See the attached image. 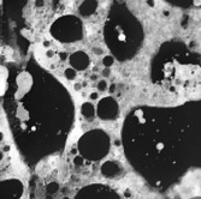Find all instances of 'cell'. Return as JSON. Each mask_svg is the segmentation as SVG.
I'll use <instances>...</instances> for the list:
<instances>
[{
  "instance_id": "1",
  "label": "cell",
  "mask_w": 201,
  "mask_h": 199,
  "mask_svg": "<svg viewBox=\"0 0 201 199\" xmlns=\"http://www.w3.org/2000/svg\"><path fill=\"white\" fill-rule=\"evenodd\" d=\"M5 111L15 143L35 161L40 151L46 155L56 150L51 140L54 136L66 140L75 120V104L67 89L42 70L35 75L23 71L15 77L5 96Z\"/></svg>"
},
{
  "instance_id": "2",
  "label": "cell",
  "mask_w": 201,
  "mask_h": 199,
  "mask_svg": "<svg viewBox=\"0 0 201 199\" xmlns=\"http://www.w3.org/2000/svg\"><path fill=\"white\" fill-rule=\"evenodd\" d=\"M104 36L107 47L120 61L131 59L142 46L141 23L123 5H115L106 19Z\"/></svg>"
},
{
  "instance_id": "3",
  "label": "cell",
  "mask_w": 201,
  "mask_h": 199,
  "mask_svg": "<svg viewBox=\"0 0 201 199\" xmlns=\"http://www.w3.org/2000/svg\"><path fill=\"white\" fill-rule=\"evenodd\" d=\"M77 147V150L83 158L89 161H99L108 154L110 137L102 130H90L81 136Z\"/></svg>"
},
{
  "instance_id": "4",
  "label": "cell",
  "mask_w": 201,
  "mask_h": 199,
  "mask_svg": "<svg viewBox=\"0 0 201 199\" xmlns=\"http://www.w3.org/2000/svg\"><path fill=\"white\" fill-rule=\"evenodd\" d=\"M49 32L54 40L62 43H75L83 37V25L78 17L66 14L52 23Z\"/></svg>"
},
{
  "instance_id": "5",
  "label": "cell",
  "mask_w": 201,
  "mask_h": 199,
  "mask_svg": "<svg viewBox=\"0 0 201 199\" xmlns=\"http://www.w3.org/2000/svg\"><path fill=\"white\" fill-rule=\"evenodd\" d=\"M97 116L102 121H113L119 116V104L112 96H106L98 102L95 108Z\"/></svg>"
},
{
  "instance_id": "6",
  "label": "cell",
  "mask_w": 201,
  "mask_h": 199,
  "mask_svg": "<svg viewBox=\"0 0 201 199\" xmlns=\"http://www.w3.org/2000/svg\"><path fill=\"white\" fill-rule=\"evenodd\" d=\"M76 199H119L118 194L105 185H89L81 190Z\"/></svg>"
},
{
  "instance_id": "7",
  "label": "cell",
  "mask_w": 201,
  "mask_h": 199,
  "mask_svg": "<svg viewBox=\"0 0 201 199\" xmlns=\"http://www.w3.org/2000/svg\"><path fill=\"white\" fill-rule=\"evenodd\" d=\"M23 193V185L17 179L0 181V199H20Z\"/></svg>"
},
{
  "instance_id": "8",
  "label": "cell",
  "mask_w": 201,
  "mask_h": 199,
  "mask_svg": "<svg viewBox=\"0 0 201 199\" xmlns=\"http://www.w3.org/2000/svg\"><path fill=\"white\" fill-rule=\"evenodd\" d=\"M69 64L76 71H84L90 65V58L84 50H76L69 55Z\"/></svg>"
},
{
  "instance_id": "9",
  "label": "cell",
  "mask_w": 201,
  "mask_h": 199,
  "mask_svg": "<svg viewBox=\"0 0 201 199\" xmlns=\"http://www.w3.org/2000/svg\"><path fill=\"white\" fill-rule=\"evenodd\" d=\"M120 165L115 161H107L101 166V174L105 177H116L120 173Z\"/></svg>"
},
{
  "instance_id": "10",
  "label": "cell",
  "mask_w": 201,
  "mask_h": 199,
  "mask_svg": "<svg viewBox=\"0 0 201 199\" xmlns=\"http://www.w3.org/2000/svg\"><path fill=\"white\" fill-rule=\"evenodd\" d=\"M98 10V0H83L78 7V12L82 17H90Z\"/></svg>"
},
{
  "instance_id": "11",
  "label": "cell",
  "mask_w": 201,
  "mask_h": 199,
  "mask_svg": "<svg viewBox=\"0 0 201 199\" xmlns=\"http://www.w3.org/2000/svg\"><path fill=\"white\" fill-rule=\"evenodd\" d=\"M81 114L87 121H93L95 118V107L92 102H84L81 106Z\"/></svg>"
},
{
  "instance_id": "12",
  "label": "cell",
  "mask_w": 201,
  "mask_h": 199,
  "mask_svg": "<svg viewBox=\"0 0 201 199\" xmlns=\"http://www.w3.org/2000/svg\"><path fill=\"white\" fill-rule=\"evenodd\" d=\"M58 191H59V184L56 182V181H52L46 186V192L48 194H54V193H57Z\"/></svg>"
},
{
  "instance_id": "13",
  "label": "cell",
  "mask_w": 201,
  "mask_h": 199,
  "mask_svg": "<svg viewBox=\"0 0 201 199\" xmlns=\"http://www.w3.org/2000/svg\"><path fill=\"white\" fill-rule=\"evenodd\" d=\"M64 76H65V78H66L67 80H74V79L76 78V76H77V71L74 70L72 67H67V68L64 71Z\"/></svg>"
},
{
  "instance_id": "14",
  "label": "cell",
  "mask_w": 201,
  "mask_h": 199,
  "mask_svg": "<svg viewBox=\"0 0 201 199\" xmlns=\"http://www.w3.org/2000/svg\"><path fill=\"white\" fill-rule=\"evenodd\" d=\"M115 64V58L112 57V55H106V57H104V59H102V65L105 66V67H111L112 65Z\"/></svg>"
},
{
  "instance_id": "15",
  "label": "cell",
  "mask_w": 201,
  "mask_h": 199,
  "mask_svg": "<svg viewBox=\"0 0 201 199\" xmlns=\"http://www.w3.org/2000/svg\"><path fill=\"white\" fill-rule=\"evenodd\" d=\"M107 88H108V85H107V82H106L105 79L99 80V82H98V84H97V89L99 90V91H101V93L107 91Z\"/></svg>"
},
{
  "instance_id": "16",
  "label": "cell",
  "mask_w": 201,
  "mask_h": 199,
  "mask_svg": "<svg viewBox=\"0 0 201 199\" xmlns=\"http://www.w3.org/2000/svg\"><path fill=\"white\" fill-rule=\"evenodd\" d=\"M83 163H84V158L81 155H77L74 157V165L76 167H81V166H83Z\"/></svg>"
},
{
  "instance_id": "17",
  "label": "cell",
  "mask_w": 201,
  "mask_h": 199,
  "mask_svg": "<svg viewBox=\"0 0 201 199\" xmlns=\"http://www.w3.org/2000/svg\"><path fill=\"white\" fill-rule=\"evenodd\" d=\"M101 75H102L104 78H107V77H110V75H111V71H110L108 67H105V68L102 70V72H101Z\"/></svg>"
},
{
  "instance_id": "18",
  "label": "cell",
  "mask_w": 201,
  "mask_h": 199,
  "mask_svg": "<svg viewBox=\"0 0 201 199\" xmlns=\"http://www.w3.org/2000/svg\"><path fill=\"white\" fill-rule=\"evenodd\" d=\"M98 98H99V94H98L97 91L90 93V95H89V100H92V101H97Z\"/></svg>"
},
{
  "instance_id": "19",
  "label": "cell",
  "mask_w": 201,
  "mask_h": 199,
  "mask_svg": "<svg viewBox=\"0 0 201 199\" xmlns=\"http://www.w3.org/2000/svg\"><path fill=\"white\" fill-rule=\"evenodd\" d=\"M116 89H117V85L113 83V84H111V85H110L108 88H107V90H108V91L110 93H111V94H113L115 91H116Z\"/></svg>"
},
{
  "instance_id": "20",
  "label": "cell",
  "mask_w": 201,
  "mask_h": 199,
  "mask_svg": "<svg viewBox=\"0 0 201 199\" xmlns=\"http://www.w3.org/2000/svg\"><path fill=\"white\" fill-rule=\"evenodd\" d=\"M44 4H45L44 0H35V6L36 7H41V6H44Z\"/></svg>"
},
{
  "instance_id": "21",
  "label": "cell",
  "mask_w": 201,
  "mask_h": 199,
  "mask_svg": "<svg viewBox=\"0 0 201 199\" xmlns=\"http://www.w3.org/2000/svg\"><path fill=\"white\" fill-rule=\"evenodd\" d=\"M46 55H47L48 58H52V57H54V52L51 50V49H48V50L46 52Z\"/></svg>"
},
{
  "instance_id": "22",
  "label": "cell",
  "mask_w": 201,
  "mask_h": 199,
  "mask_svg": "<svg viewBox=\"0 0 201 199\" xmlns=\"http://www.w3.org/2000/svg\"><path fill=\"white\" fill-rule=\"evenodd\" d=\"M74 88H75V90H76V91H78V90H81V88H82V84H80V83H76Z\"/></svg>"
},
{
  "instance_id": "23",
  "label": "cell",
  "mask_w": 201,
  "mask_h": 199,
  "mask_svg": "<svg viewBox=\"0 0 201 199\" xmlns=\"http://www.w3.org/2000/svg\"><path fill=\"white\" fill-rule=\"evenodd\" d=\"M66 57H67V55H66V53H59V58H60L62 60H64Z\"/></svg>"
},
{
  "instance_id": "24",
  "label": "cell",
  "mask_w": 201,
  "mask_h": 199,
  "mask_svg": "<svg viewBox=\"0 0 201 199\" xmlns=\"http://www.w3.org/2000/svg\"><path fill=\"white\" fill-rule=\"evenodd\" d=\"M94 50H95L94 53H95V54H98V55L102 53V50H101V49H99V48H94Z\"/></svg>"
},
{
  "instance_id": "25",
  "label": "cell",
  "mask_w": 201,
  "mask_h": 199,
  "mask_svg": "<svg viewBox=\"0 0 201 199\" xmlns=\"http://www.w3.org/2000/svg\"><path fill=\"white\" fill-rule=\"evenodd\" d=\"M147 4H148L151 7H153V6H154V1H153V0H147Z\"/></svg>"
},
{
  "instance_id": "26",
  "label": "cell",
  "mask_w": 201,
  "mask_h": 199,
  "mask_svg": "<svg viewBox=\"0 0 201 199\" xmlns=\"http://www.w3.org/2000/svg\"><path fill=\"white\" fill-rule=\"evenodd\" d=\"M90 79H92V80H97V79H98V76H95V75H94V76L90 77Z\"/></svg>"
},
{
  "instance_id": "27",
  "label": "cell",
  "mask_w": 201,
  "mask_h": 199,
  "mask_svg": "<svg viewBox=\"0 0 201 199\" xmlns=\"http://www.w3.org/2000/svg\"><path fill=\"white\" fill-rule=\"evenodd\" d=\"M44 46L48 47V46H49V42H48V41H45V42H44Z\"/></svg>"
},
{
  "instance_id": "28",
  "label": "cell",
  "mask_w": 201,
  "mask_h": 199,
  "mask_svg": "<svg viewBox=\"0 0 201 199\" xmlns=\"http://www.w3.org/2000/svg\"><path fill=\"white\" fill-rule=\"evenodd\" d=\"M3 138H4V134H3V132H0V142L3 140Z\"/></svg>"
},
{
  "instance_id": "29",
  "label": "cell",
  "mask_w": 201,
  "mask_h": 199,
  "mask_svg": "<svg viewBox=\"0 0 201 199\" xmlns=\"http://www.w3.org/2000/svg\"><path fill=\"white\" fill-rule=\"evenodd\" d=\"M77 152V149H72L71 150V154H76Z\"/></svg>"
},
{
  "instance_id": "30",
  "label": "cell",
  "mask_w": 201,
  "mask_h": 199,
  "mask_svg": "<svg viewBox=\"0 0 201 199\" xmlns=\"http://www.w3.org/2000/svg\"><path fill=\"white\" fill-rule=\"evenodd\" d=\"M9 150H10V147H5L4 148V151H9Z\"/></svg>"
},
{
  "instance_id": "31",
  "label": "cell",
  "mask_w": 201,
  "mask_h": 199,
  "mask_svg": "<svg viewBox=\"0 0 201 199\" xmlns=\"http://www.w3.org/2000/svg\"><path fill=\"white\" fill-rule=\"evenodd\" d=\"M3 157H4V155H3V152H1V151H0V161L3 159Z\"/></svg>"
},
{
  "instance_id": "32",
  "label": "cell",
  "mask_w": 201,
  "mask_h": 199,
  "mask_svg": "<svg viewBox=\"0 0 201 199\" xmlns=\"http://www.w3.org/2000/svg\"><path fill=\"white\" fill-rule=\"evenodd\" d=\"M63 199H70V198H69V197H64Z\"/></svg>"
}]
</instances>
